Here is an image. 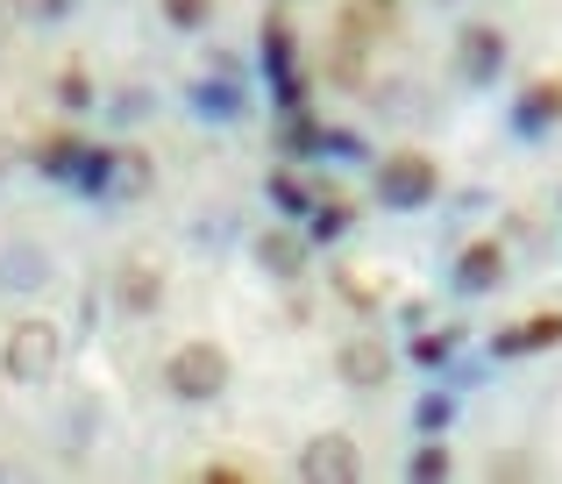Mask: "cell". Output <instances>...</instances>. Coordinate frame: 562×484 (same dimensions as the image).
I'll list each match as a JSON object with an SVG mask.
<instances>
[{
    "instance_id": "cell-26",
    "label": "cell",
    "mask_w": 562,
    "mask_h": 484,
    "mask_svg": "<svg viewBox=\"0 0 562 484\" xmlns=\"http://www.w3.org/2000/svg\"><path fill=\"white\" fill-rule=\"evenodd\" d=\"M22 8H29V14H36V22H50V14H65V8H71V0H22Z\"/></svg>"
},
{
    "instance_id": "cell-18",
    "label": "cell",
    "mask_w": 562,
    "mask_h": 484,
    "mask_svg": "<svg viewBox=\"0 0 562 484\" xmlns=\"http://www.w3.org/2000/svg\"><path fill=\"white\" fill-rule=\"evenodd\" d=\"M278 143H285V150H292V157H306V150H321V128H314V122H306V114H300V108H285V122H278Z\"/></svg>"
},
{
    "instance_id": "cell-11",
    "label": "cell",
    "mask_w": 562,
    "mask_h": 484,
    "mask_svg": "<svg viewBox=\"0 0 562 484\" xmlns=\"http://www.w3.org/2000/svg\"><path fill=\"white\" fill-rule=\"evenodd\" d=\"M43 278H50V257H43L36 243H8L0 249V285L8 292H36Z\"/></svg>"
},
{
    "instance_id": "cell-2",
    "label": "cell",
    "mask_w": 562,
    "mask_h": 484,
    "mask_svg": "<svg viewBox=\"0 0 562 484\" xmlns=\"http://www.w3.org/2000/svg\"><path fill=\"white\" fill-rule=\"evenodd\" d=\"M57 363H65V335H57V320H14L8 342H0V371H8V385H50Z\"/></svg>"
},
{
    "instance_id": "cell-4",
    "label": "cell",
    "mask_w": 562,
    "mask_h": 484,
    "mask_svg": "<svg viewBox=\"0 0 562 484\" xmlns=\"http://www.w3.org/2000/svg\"><path fill=\"white\" fill-rule=\"evenodd\" d=\"M498 71H506V36H498L492 22L456 29V79L463 86H492Z\"/></svg>"
},
{
    "instance_id": "cell-12",
    "label": "cell",
    "mask_w": 562,
    "mask_h": 484,
    "mask_svg": "<svg viewBox=\"0 0 562 484\" xmlns=\"http://www.w3.org/2000/svg\"><path fill=\"white\" fill-rule=\"evenodd\" d=\"M555 342H562V314H535V320H520V328L492 335L498 357H527V349H555Z\"/></svg>"
},
{
    "instance_id": "cell-8",
    "label": "cell",
    "mask_w": 562,
    "mask_h": 484,
    "mask_svg": "<svg viewBox=\"0 0 562 484\" xmlns=\"http://www.w3.org/2000/svg\"><path fill=\"white\" fill-rule=\"evenodd\" d=\"M249 257H257V271L263 278H300L306 271V257H314V236H300V228H263L257 243H249Z\"/></svg>"
},
{
    "instance_id": "cell-16",
    "label": "cell",
    "mask_w": 562,
    "mask_h": 484,
    "mask_svg": "<svg viewBox=\"0 0 562 484\" xmlns=\"http://www.w3.org/2000/svg\"><path fill=\"white\" fill-rule=\"evenodd\" d=\"M271 207L285 214V222L292 214H314V185H306L300 171H271Z\"/></svg>"
},
{
    "instance_id": "cell-19",
    "label": "cell",
    "mask_w": 562,
    "mask_h": 484,
    "mask_svg": "<svg viewBox=\"0 0 562 484\" xmlns=\"http://www.w3.org/2000/svg\"><path fill=\"white\" fill-rule=\"evenodd\" d=\"M57 108H71V114H79V108H93V79H86L79 65H65V71H57Z\"/></svg>"
},
{
    "instance_id": "cell-7",
    "label": "cell",
    "mask_w": 562,
    "mask_h": 484,
    "mask_svg": "<svg viewBox=\"0 0 562 484\" xmlns=\"http://www.w3.org/2000/svg\"><path fill=\"white\" fill-rule=\"evenodd\" d=\"M335 371H342V385H357V392L392 385V342H378V335H349V342L335 349Z\"/></svg>"
},
{
    "instance_id": "cell-9",
    "label": "cell",
    "mask_w": 562,
    "mask_h": 484,
    "mask_svg": "<svg viewBox=\"0 0 562 484\" xmlns=\"http://www.w3.org/2000/svg\"><path fill=\"white\" fill-rule=\"evenodd\" d=\"M114 306H122V314H157V306H165V271H157L150 257H128L122 271H114Z\"/></svg>"
},
{
    "instance_id": "cell-17",
    "label": "cell",
    "mask_w": 562,
    "mask_h": 484,
    "mask_svg": "<svg viewBox=\"0 0 562 484\" xmlns=\"http://www.w3.org/2000/svg\"><path fill=\"white\" fill-rule=\"evenodd\" d=\"M349 222H357V207H349V200H314L306 236H314V243H335V236H349Z\"/></svg>"
},
{
    "instance_id": "cell-6",
    "label": "cell",
    "mask_w": 562,
    "mask_h": 484,
    "mask_svg": "<svg viewBox=\"0 0 562 484\" xmlns=\"http://www.w3.org/2000/svg\"><path fill=\"white\" fill-rule=\"evenodd\" d=\"M300 477L306 484H357L363 477V457L349 435H314V442L300 449Z\"/></svg>"
},
{
    "instance_id": "cell-21",
    "label": "cell",
    "mask_w": 562,
    "mask_h": 484,
    "mask_svg": "<svg viewBox=\"0 0 562 484\" xmlns=\"http://www.w3.org/2000/svg\"><path fill=\"white\" fill-rule=\"evenodd\" d=\"M456 342H463V328H435V335H420V342H413V357H420V363H449Z\"/></svg>"
},
{
    "instance_id": "cell-3",
    "label": "cell",
    "mask_w": 562,
    "mask_h": 484,
    "mask_svg": "<svg viewBox=\"0 0 562 484\" xmlns=\"http://www.w3.org/2000/svg\"><path fill=\"white\" fill-rule=\"evenodd\" d=\"M435 157H420V150H398V157H384L378 165V200L384 207H427V200H435Z\"/></svg>"
},
{
    "instance_id": "cell-10",
    "label": "cell",
    "mask_w": 562,
    "mask_h": 484,
    "mask_svg": "<svg viewBox=\"0 0 562 484\" xmlns=\"http://www.w3.org/2000/svg\"><path fill=\"white\" fill-rule=\"evenodd\" d=\"M498 278H506V249L498 243H470L463 257H456V285L463 292H492Z\"/></svg>"
},
{
    "instance_id": "cell-5",
    "label": "cell",
    "mask_w": 562,
    "mask_h": 484,
    "mask_svg": "<svg viewBox=\"0 0 562 484\" xmlns=\"http://www.w3.org/2000/svg\"><path fill=\"white\" fill-rule=\"evenodd\" d=\"M157 185V157L136 150V143H114L108 165H100V200H150Z\"/></svg>"
},
{
    "instance_id": "cell-23",
    "label": "cell",
    "mask_w": 562,
    "mask_h": 484,
    "mask_svg": "<svg viewBox=\"0 0 562 484\" xmlns=\"http://www.w3.org/2000/svg\"><path fill=\"white\" fill-rule=\"evenodd\" d=\"M165 14H171L179 29H200L206 14H214V0H165Z\"/></svg>"
},
{
    "instance_id": "cell-25",
    "label": "cell",
    "mask_w": 562,
    "mask_h": 484,
    "mask_svg": "<svg viewBox=\"0 0 562 484\" xmlns=\"http://www.w3.org/2000/svg\"><path fill=\"white\" fill-rule=\"evenodd\" d=\"M114 108H122V114H150V93H143V86H128V93L114 100Z\"/></svg>"
},
{
    "instance_id": "cell-15",
    "label": "cell",
    "mask_w": 562,
    "mask_h": 484,
    "mask_svg": "<svg viewBox=\"0 0 562 484\" xmlns=\"http://www.w3.org/2000/svg\"><path fill=\"white\" fill-rule=\"evenodd\" d=\"M86 157H93V150H86L79 136H50V143H43V157H36V165L50 171V179H79V171H86Z\"/></svg>"
},
{
    "instance_id": "cell-14",
    "label": "cell",
    "mask_w": 562,
    "mask_h": 484,
    "mask_svg": "<svg viewBox=\"0 0 562 484\" xmlns=\"http://www.w3.org/2000/svg\"><path fill=\"white\" fill-rule=\"evenodd\" d=\"M192 108H200L206 122H235V114H243V86L235 79H200L192 86Z\"/></svg>"
},
{
    "instance_id": "cell-13",
    "label": "cell",
    "mask_w": 562,
    "mask_h": 484,
    "mask_svg": "<svg viewBox=\"0 0 562 484\" xmlns=\"http://www.w3.org/2000/svg\"><path fill=\"white\" fill-rule=\"evenodd\" d=\"M513 122H520L527 136H535V128H549V122H562V79H541L535 93H527L520 108H513Z\"/></svg>"
},
{
    "instance_id": "cell-1",
    "label": "cell",
    "mask_w": 562,
    "mask_h": 484,
    "mask_svg": "<svg viewBox=\"0 0 562 484\" xmlns=\"http://www.w3.org/2000/svg\"><path fill=\"white\" fill-rule=\"evenodd\" d=\"M228 378H235V363H228L221 342H179L165 357V385H171V399H186V406H214L221 392H228Z\"/></svg>"
},
{
    "instance_id": "cell-24",
    "label": "cell",
    "mask_w": 562,
    "mask_h": 484,
    "mask_svg": "<svg viewBox=\"0 0 562 484\" xmlns=\"http://www.w3.org/2000/svg\"><path fill=\"white\" fill-rule=\"evenodd\" d=\"M449 414H456V406H449V392L420 399V428H427V435H441V428H449Z\"/></svg>"
},
{
    "instance_id": "cell-20",
    "label": "cell",
    "mask_w": 562,
    "mask_h": 484,
    "mask_svg": "<svg viewBox=\"0 0 562 484\" xmlns=\"http://www.w3.org/2000/svg\"><path fill=\"white\" fill-rule=\"evenodd\" d=\"M263 65H271V79H285V71H292V29L285 22L263 29Z\"/></svg>"
},
{
    "instance_id": "cell-22",
    "label": "cell",
    "mask_w": 562,
    "mask_h": 484,
    "mask_svg": "<svg viewBox=\"0 0 562 484\" xmlns=\"http://www.w3.org/2000/svg\"><path fill=\"white\" fill-rule=\"evenodd\" d=\"M413 477H420V484H435V477H449V449H441V442H427V449H413Z\"/></svg>"
}]
</instances>
